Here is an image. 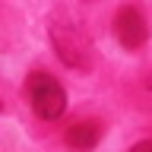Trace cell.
<instances>
[{"label":"cell","mask_w":152,"mask_h":152,"mask_svg":"<svg viewBox=\"0 0 152 152\" xmlns=\"http://www.w3.org/2000/svg\"><path fill=\"white\" fill-rule=\"evenodd\" d=\"M48 38L54 45L60 64L76 70V73H89L95 64V48L92 38L86 32V26L76 16H70L66 10H54L48 19Z\"/></svg>","instance_id":"obj_1"},{"label":"cell","mask_w":152,"mask_h":152,"mask_svg":"<svg viewBox=\"0 0 152 152\" xmlns=\"http://www.w3.org/2000/svg\"><path fill=\"white\" fill-rule=\"evenodd\" d=\"M26 95H28L32 111H35L41 121L64 117V111H66V89L57 83L51 73H45V70L28 73L26 76Z\"/></svg>","instance_id":"obj_2"},{"label":"cell","mask_w":152,"mask_h":152,"mask_svg":"<svg viewBox=\"0 0 152 152\" xmlns=\"http://www.w3.org/2000/svg\"><path fill=\"white\" fill-rule=\"evenodd\" d=\"M114 35H117L124 51H140L149 41V22L142 16V10L133 7V3L121 7L114 13Z\"/></svg>","instance_id":"obj_3"},{"label":"cell","mask_w":152,"mask_h":152,"mask_svg":"<svg viewBox=\"0 0 152 152\" xmlns=\"http://www.w3.org/2000/svg\"><path fill=\"white\" fill-rule=\"evenodd\" d=\"M102 136H104V127H102L98 121H76V124L66 127L64 142H66L73 152H92L95 146L102 142Z\"/></svg>","instance_id":"obj_4"},{"label":"cell","mask_w":152,"mask_h":152,"mask_svg":"<svg viewBox=\"0 0 152 152\" xmlns=\"http://www.w3.org/2000/svg\"><path fill=\"white\" fill-rule=\"evenodd\" d=\"M127 152H152V140H140V142H133Z\"/></svg>","instance_id":"obj_5"},{"label":"cell","mask_w":152,"mask_h":152,"mask_svg":"<svg viewBox=\"0 0 152 152\" xmlns=\"http://www.w3.org/2000/svg\"><path fill=\"white\" fill-rule=\"evenodd\" d=\"M0 111H3V104H0Z\"/></svg>","instance_id":"obj_6"}]
</instances>
